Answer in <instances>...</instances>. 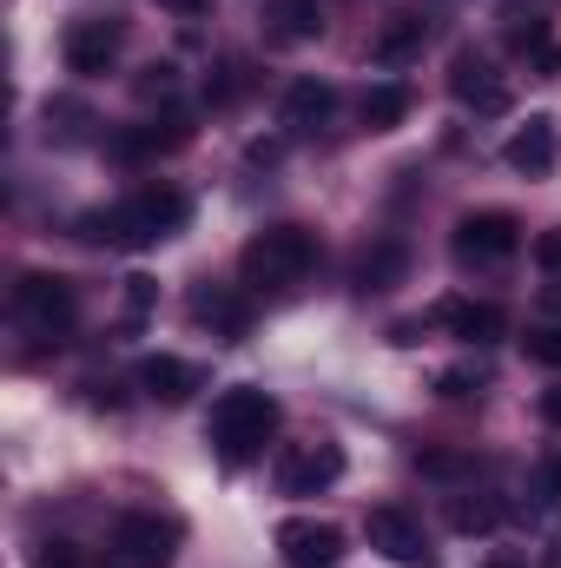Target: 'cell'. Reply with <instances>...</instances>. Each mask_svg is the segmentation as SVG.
Listing matches in <instances>:
<instances>
[{"label":"cell","mask_w":561,"mask_h":568,"mask_svg":"<svg viewBox=\"0 0 561 568\" xmlns=\"http://www.w3.org/2000/svg\"><path fill=\"white\" fill-rule=\"evenodd\" d=\"M185 219H192V192L172 185V179H152L133 199H120L106 212H86L80 219V239L86 245H106V252H140V245H159V239L185 232Z\"/></svg>","instance_id":"cell-1"},{"label":"cell","mask_w":561,"mask_h":568,"mask_svg":"<svg viewBox=\"0 0 561 568\" xmlns=\"http://www.w3.org/2000/svg\"><path fill=\"white\" fill-rule=\"evenodd\" d=\"M278 397L272 390H258V384H232L218 404H212V424H205V443H212V456L225 463V469H245V463H258L265 456V443L278 436Z\"/></svg>","instance_id":"cell-2"},{"label":"cell","mask_w":561,"mask_h":568,"mask_svg":"<svg viewBox=\"0 0 561 568\" xmlns=\"http://www.w3.org/2000/svg\"><path fill=\"white\" fill-rule=\"evenodd\" d=\"M310 272H317V239L304 225H265L238 252V278L252 284V291H290Z\"/></svg>","instance_id":"cell-3"},{"label":"cell","mask_w":561,"mask_h":568,"mask_svg":"<svg viewBox=\"0 0 561 568\" xmlns=\"http://www.w3.org/2000/svg\"><path fill=\"white\" fill-rule=\"evenodd\" d=\"M185 542V523L165 509H126L106 536V568H172Z\"/></svg>","instance_id":"cell-4"},{"label":"cell","mask_w":561,"mask_h":568,"mask_svg":"<svg viewBox=\"0 0 561 568\" xmlns=\"http://www.w3.org/2000/svg\"><path fill=\"white\" fill-rule=\"evenodd\" d=\"M13 317H20L33 337L60 344V337H73V324H80V297H73V284L60 278V272H20V278H13Z\"/></svg>","instance_id":"cell-5"},{"label":"cell","mask_w":561,"mask_h":568,"mask_svg":"<svg viewBox=\"0 0 561 568\" xmlns=\"http://www.w3.org/2000/svg\"><path fill=\"white\" fill-rule=\"evenodd\" d=\"M449 252L462 272H496L522 252V225H516V212H462L449 232Z\"/></svg>","instance_id":"cell-6"},{"label":"cell","mask_w":561,"mask_h":568,"mask_svg":"<svg viewBox=\"0 0 561 568\" xmlns=\"http://www.w3.org/2000/svg\"><path fill=\"white\" fill-rule=\"evenodd\" d=\"M126 47V20L120 13H80L67 33H60V60L67 73H106Z\"/></svg>","instance_id":"cell-7"},{"label":"cell","mask_w":561,"mask_h":568,"mask_svg":"<svg viewBox=\"0 0 561 568\" xmlns=\"http://www.w3.org/2000/svg\"><path fill=\"white\" fill-rule=\"evenodd\" d=\"M449 93H456L462 113H482V120L509 113V80L496 73V60H489L482 47H462V53L449 60Z\"/></svg>","instance_id":"cell-8"},{"label":"cell","mask_w":561,"mask_h":568,"mask_svg":"<svg viewBox=\"0 0 561 568\" xmlns=\"http://www.w3.org/2000/svg\"><path fill=\"white\" fill-rule=\"evenodd\" d=\"M278 556L290 568H337L344 562V529L317 523V516H290V523H278Z\"/></svg>","instance_id":"cell-9"},{"label":"cell","mask_w":561,"mask_h":568,"mask_svg":"<svg viewBox=\"0 0 561 568\" xmlns=\"http://www.w3.org/2000/svg\"><path fill=\"white\" fill-rule=\"evenodd\" d=\"M364 542H370L384 562H429V556H422V523L404 503H377V509L364 516Z\"/></svg>","instance_id":"cell-10"},{"label":"cell","mask_w":561,"mask_h":568,"mask_svg":"<svg viewBox=\"0 0 561 568\" xmlns=\"http://www.w3.org/2000/svg\"><path fill=\"white\" fill-rule=\"evenodd\" d=\"M337 476H344V449H337V443H297V449H284V463H278L284 496H317V489H330Z\"/></svg>","instance_id":"cell-11"},{"label":"cell","mask_w":561,"mask_h":568,"mask_svg":"<svg viewBox=\"0 0 561 568\" xmlns=\"http://www.w3.org/2000/svg\"><path fill=\"white\" fill-rule=\"evenodd\" d=\"M429 324H442V331L462 337V344H496V337L509 331L502 304H469V297H442V304H429Z\"/></svg>","instance_id":"cell-12"},{"label":"cell","mask_w":561,"mask_h":568,"mask_svg":"<svg viewBox=\"0 0 561 568\" xmlns=\"http://www.w3.org/2000/svg\"><path fill=\"white\" fill-rule=\"evenodd\" d=\"M140 390L152 397V404H192L198 390H205V371L198 364H185V357H145L140 364Z\"/></svg>","instance_id":"cell-13"},{"label":"cell","mask_w":561,"mask_h":568,"mask_svg":"<svg viewBox=\"0 0 561 568\" xmlns=\"http://www.w3.org/2000/svg\"><path fill=\"white\" fill-rule=\"evenodd\" d=\"M185 140H192V120H185L178 106H165L159 120H140V126H126V133L113 140V152H120V159H159V152H178Z\"/></svg>","instance_id":"cell-14"},{"label":"cell","mask_w":561,"mask_h":568,"mask_svg":"<svg viewBox=\"0 0 561 568\" xmlns=\"http://www.w3.org/2000/svg\"><path fill=\"white\" fill-rule=\"evenodd\" d=\"M555 145H561V140H555V120H549V113H529V120H522V126L509 133L502 159H509V165H516L522 179H542V172L555 165Z\"/></svg>","instance_id":"cell-15"},{"label":"cell","mask_w":561,"mask_h":568,"mask_svg":"<svg viewBox=\"0 0 561 568\" xmlns=\"http://www.w3.org/2000/svg\"><path fill=\"white\" fill-rule=\"evenodd\" d=\"M192 317L212 324V337H245V331H252V304H245V291H232V284H198V291H192Z\"/></svg>","instance_id":"cell-16"},{"label":"cell","mask_w":561,"mask_h":568,"mask_svg":"<svg viewBox=\"0 0 561 568\" xmlns=\"http://www.w3.org/2000/svg\"><path fill=\"white\" fill-rule=\"evenodd\" d=\"M330 113H337V87L330 80H290L284 87L278 120L290 133H317V126H330Z\"/></svg>","instance_id":"cell-17"},{"label":"cell","mask_w":561,"mask_h":568,"mask_svg":"<svg viewBox=\"0 0 561 568\" xmlns=\"http://www.w3.org/2000/svg\"><path fill=\"white\" fill-rule=\"evenodd\" d=\"M422 40H429V20H422V13H390V20L377 27V40H370V60H377V67H410L422 53Z\"/></svg>","instance_id":"cell-18"},{"label":"cell","mask_w":561,"mask_h":568,"mask_svg":"<svg viewBox=\"0 0 561 568\" xmlns=\"http://www.w3.org/2000/svg\"><path fill=\"white\" fill-rule=\"evenodd\" d=\"M404 265H410V245L404 239H377V245L357 252L350 278H357V291H390V284L404 278Z\"/></svg>","instance_id":"cell-19"},{"label":"cell","mask_w":561,"mask_h":568,"mask_svg":"<svg viewBox=\"0 0 561 568\" xmlns=\"http://www.w3.org/2000/svg\"><path fill=\"white\" fill-rule=\"evenodd\" d=\"M265 27H272V40H317L324 7L317 0H265Z\"/></svg>","instance_id":"cell-20"},{"label":"cell","mask_w":561,"mask_h":568,"mask_svg":"<svg viewBox=\"0 0 561 568\" xmlns=\"http://www.w3.org/2000/svg\"><path fill=\"white\" fill-rule=\"evenodd\" d=\"M357 113H364V126H370V133H397V126L410 120V87H404V80H384V87H370V93H364V106H357Z\"/></svg>","instance_id":"cell-21"},{"label":"cell","mask_w":561,"mask_h":568,"mask_svg":"<svg viewBox=\"0 0 561 568\" xmlns=\"http://www.w3.org/2000/svg\"><path fill=\"white\" fill-rule=\"evenodd\" d=\"M502 523V503L496 496H449V529L456 536H489Z\"/></svg>","instance_id":"cell-22"},{"label":"cell","mask_w":561,"mask_h":568,"mask_svg":"<svg viewBox=\"0 0 561 568\" xmlns=\"http://www.w3.org/2000/svg\"><path fill=\"white\" fill-rule=\"evenodd\" d=\"M245 93H252V67H245V60H218L212 80H205V100H212V106H238Z\"/></svg>","instance_id":"cell-23"},{"label":"cell","mask_w":561,"mask_h":568,"mask_svg":"<svg viewBox=\"0 0 561 568\" xmlns=\"http://www.w3.org/2000/svg\"><path fill=\"white\" fill-rule=\"evenodd\" d=\"M509 47H516V53H522V60L536 67V60H542V53L555 47V33H549V20H542V13H522V20L509 27Z\"/></svg>","instance_id":"cell-24"},{"label":"cell","mask_w":561,"mask_h":568,"mask_svg":"<svg viewBox=\"0 0 561 568\" xmlns=\"http://www.w3.org/2000/svg\"><path fill=\"white\" fill-rule=\"evenodd\" d=\"M152 304H159V284L145 278V272H133V278H126V291H120V311H126V324H133V331L152 317Z\"/></svg>","instance_id":"cell-25"},{"label":"cell","mask_w":561,"mask_h":568,"mask_svg":"<svg viewBox=\"0 0 561 568\" xmlns=\"http://www.w3.org/2000/svg\"><path fill=\"white\" fill-rule=\"evenodd\" d=\"M522 351H529V364H542V371H561V324H536V331L522 337Z\"/></svg>","instance_id":"cell-26"},{"label":"cell","mask_w":561,"mask_h":568,"mask_svg":"<svg viewBox=\"0 0 561 568\" xmlns=\"http://www.w3.org/2000/svg\"><path fill=\"white\" fill-rule=\"evenodd\" d=\"M476 390H482V377H476L469 364H449V371H436V397L462 404V397H476Z\"/></svg>","instance_id":"cell-27"},{"label":"cell","mask_w":561,"mask_h":568,"mask_svg":"<svg viewBox=\"0 0 561 568\" xmlns=\"http://www.w3.org/2000/svg\"><path fill=\"white\" fill-rule=\"evenodd\" d=\"M422 476H462L469 469V449H417Z\"/></svg>","instance_id":"cell-28"},{"label":"cell","mask_w":561,"mask_h":568,"mask_svg":"<svg viewBox=\"0 0 561 568\" xmlns=\"http://www.w3.org/2000/svg\"><path fill=\"white\" fill-rule=\"evenodd\" d=\"M133 93L140 100H172L178 93V67H145L140 80H133Z\"/></svg>","instance_id":"cell-29"},{"label":"cell","mask_w":561,"mask_h":568,"mask_svg":"<svg viewBox=\"0 0 561 568\" xmlns=\"http://www.w3.org/2000/svg\"><path fill=\"white\" fill-rule=\"evenodd\" d=\"M33 568H80V549L73 542H40L33 549Z\"/></svg>","instance_id":"cell-30"},{"label":"cell","mask_w":561,"mask_h":568,"mask_svg":"<svg viewBox=\"0 0 561 568\" xmlns=\"http://www.w3.org/2000/svg\"><path fill=\"white\" fill-rule=\"evenodd\" d=\"M536 489H542V503H555V509H561V449H555V456H542V469H536Z\"/></svg>","instance_id":"cell-31"},{"label":"cell","mask_w":561,"mask_h":568,"mask_svg":"<svg viewBox=\"0 0 561 568\" xmlns=\"http://www.w3.org/2000/svg\"><path fill=\"white\" fill-rule=\"evenodd\" d=\"M536 265H542L549 278H561V232H542V239H536Z\"/></svg>","instance_id":"cell-32"},{"label":"cell","mask_w":561,"mask_h":568,"mask_svg":"<svg viewBox=\"0 0 561 568\" xmlns=\"http://www.w3.org/2000/svg\"><path fill=\"white\" fill-rule=\"evenodd\" d=\"M542 424L561 429V384H549V390H542Z\"/></svg>","instance_id":"cell-33"},{"label":"cell","mask_w":561,"mask_h":568,"mask_svg":"<svg viewBox=\"0 0 561 568\" xmlns=\"http://www.w3.org/2000/svg\"><path fill=\"white\" fill-rule=\"evenodd\" d=\"M159 7H172V13H205L212 0H159Z\"/></svg>","instance_id":"cell-34"},{"label":"cell","mask_w":561,"mask_h":568,"mask_svg":"<svg viewBox=\"0 0 561 568\" xmlns=\"http://www.w3.org/2000/svg\"><path fill=\"white\" fill-rule=\"evenodd\" d=\"M482 568H529V562H522V556H489Z\"/></svg>","instance_id":"cell-35"}]
</instances>
